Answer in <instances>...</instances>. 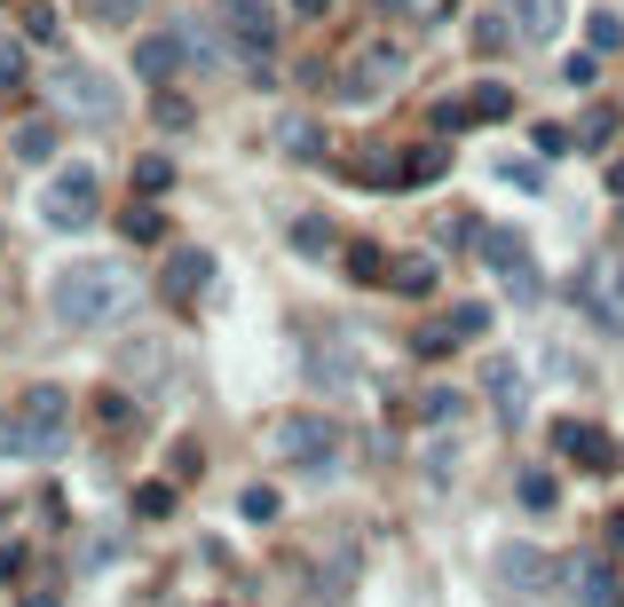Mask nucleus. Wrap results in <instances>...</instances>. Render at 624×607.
I'll return each instance as SVG.
<instances>
[{"label": "nucleus", "instance_id": "f257e3e1", "mask_svg": "<svg viewBox=\"0 0 624 607\" xmlns=\"http://www.w3.org/2000/svg\"><path fill=\"white\" fill-rule=\"evenodd\" d=\"M48 308L72 331H111L127 308H135V277H127V260H72V268H56Z\"/></svg>", "mask_w": 624, "mask_h": 607}, {"label": "nucleus", "instance_id": "f03ea898", "mask_svg": "<svg viewBox=\"0 0 624 607\" xmlns=\"http://www.w3.org/2000/svg\"><path fill=\"white\" fill-rule=\"evenodd\" d=\"M63 450H72V394H63V387H32L24 411L0 418V458L48 465V458H63Z\"/></svg>", "mask_w": 624, "mask_h": 607}, {"label": "nucleus", "instance_id": "7ed1b4c3", "mask_svg": "<svg viewBox=\"0 0 624 607\" xmlns=\"http://www.w3.org/2000/svg\"><path fill=\"white\" fill-rule=\"evenodd\" d=\"M48 104L63 111V119H80V126H111L119 119V87L95 72V63H48Z\"/></svg>", "mask_w": 624, "mask_h": 607}, {"label": "nucleus", "instance_id": "20e7f679", "mask_svg": "<svg viewBox=\"0 0 624 607\" xmlns=\"http://www.w3.org/2000/svg\"><path fill=\"white\" fill-rule=\"evenodd\" d=\"M269 458H285V465H333L340 458V426L324 411H285V418H269Z\"/></svg>", "mask_w": 624, "mask_h": 607}, {"label": "nucleus", "instance_id": "39448f33", "mask_svg": "<svg viewBox=\"0 0 624 607\" xmlns=\"http://www.w3.org/2000/svg\"><path fill=\"white\" fill-rule=\"evenodd\" d=\"M577 308L601 316L616 340H624V253H593V260L577 268Z\"/></svg>", "mask_w": 624, "mask_h": 607}, {"label": "nucleus", "instance_id": "423d86ee", "mask_svg": "<svg viewBox=\"0 0 624 607\" xmlns=\"http://www.w3.org/2000/svg\"><path fill=\"white\" fill-rule=\"evenodd\" d=\"M482 260H490V277H499V284L521 300V308L545 292V284H538V260H530V245H521L514 229H482Z\"/></svg>", "mask_w": 624, "mask_h": 607}, {"label": "nucleus", "instance_id": "0eeeda50", "mask_svg": "<svg viewBox=\"0 0 624 607\" xmlns=\"http://www.w3.org/2000/svg\"><path fill=\"white\" fill-rule=\"evenodd\" d=\"M404 72H411V63H404V48H380V40H372V48H356V56H348V72H340L333 87L348 95V104H372V95H387Z\"/></svg>", "mask_w": 624, "mask_h": 607}, {"label": "nucleus", "instance_id": "6e6552de", "mask_svg": "<svg viewBox=\"0 0 624 607\" xmlns=\"http://www.w3.org/2000/svg\"><path fill=\"white\" fill-rule=\"evenodd\" d=\"M40 214H48V229H87L95 221V166H63L40 197Z\"/></svg>", "mask_w": 624, "mask_h": 607}, {"label": "nucleus", "instance_id": "1a4fd4ad", "mask_svg": "<svg viewBox=\"0 0 624 607\" xmlns=\"http://www.w3.org/2000/svg\"><path fill=\"white\" fill-rule=\"evenodd\" d=\"M221 24H229V40H238L245 63H261L269 40H277V9L269 0H221Z\"/></svg>", "mask_w": 624, "mask_h": 607}, {"label": "nucleus", "instance_id": "9d476101", "mask_svg": "<svg viewBox=\"0 0 624 607\" xmlns=\"http://www.w3.org/2000/svg\"><path fill=\"white\" fill-rule=\"evenodd\" d=\"M214 284V253L206 245H182L167 253V277H158V292H167V308H199V292Z\"/></svg>", "mask_w": 624, "mask_h": 607}, {"label": "nucleus", "instance_id": "9b49d317", "mask_svg": "<svg viewBox=\"0 0 624 607\" xmlns=\"http://www.w3.org/2000/svg\"><path fill=\"white\" fill-rule=\"evenodd\" d=\"M562 584L585 599V607H624V584H616V568H609V553H577L569 568H562Z\"/></svg>", "mask_w": 624, "mask_h": 607}, {"label": "nucleus", "instance_id": "f8f14e48", "mask_svg": "<svg viewBox=\"0 0 624 607\" xmlns=\"http://www.w3.org/2000/svg\"><path fill=\"white\" fill-rule=\"evenodd\" d=\"M553 450H562L569 465H585V474H609V465H616V442H609L601 426H585V418H562V426H553Z\"/></svg>", "mask_w": 624, "mask_h": 607}, {"label": "nucleus", "instance_id": "ddd939ff", "mask_svg": "<svg viewBox=\"0 0 624 607\" xmlns=\"http://www.w3.org/2000/svg\"><path fill=\"white\" fill-rule=\"evenodd\" d=\"M482 394H490V411H499V426H521V411H530V379H521L514 363H482Z\"/></svg>", "mask_w": 624, "mask_h": 607}, {"label": "nucleus", "instance_id": "4468645a", "mask_svg": "<svg viewBox=\"0 0 624 607\" xmlns=\"http://www.w3.org/2000/svg\"><path fill=\"white\" fill-rule=\"evenodd\" d=\"M182 63H190L182 32H143V40H135V72H143L151 87H167V80L182 72Z\"/></svg>", "mask_w": 624, "mask_h": 607}, {"label": "nucleus", "instance_id": "2eb2a0df", "mask_svg": "<svg viewBox=\"0 0 624 607\" xmlns=\"http://www.w3.org/2000/svg\"><path fill=\"white\" fill-rule=\"evenodd\" d=\"M499 576H506L514 592H545V584H562V568H553L538 545H506V553H499Z\"/></svg>", "mask_w": 624, "mask_h": 607}, {"label": "nucleus", "instance_id": "dca6fc26", "mask_svg": "<svg viewBox=\"0 0 624 607\" xmlns=\"http://www.w3.org/2000/svg\"><path fill=\"white\" fill-rule=\"evenodd\" d=\"M506 9H514V32H521V40H553L562 16H569V0H506Z\"/></svg>", "mask_w": 624, "mask_h": 607}, {"label": "nucleus", "instance_id": "f3484780", "mask_svg": "<svg viewBox=\"0 0 624 607\" xmlns=\"http://www.w3.org/2000/svg\"><path fill=\"white\" fill-rule=\"evenodd\" d=\"M443 166H451V158H443V143H419V150H404V158H396V190H427V182L443 174Z\"/></svg>", "mask_w": 624, "mask_h": 607}, {"label": "nucleus", "instance_id": "a211bd4d", "mask_svg": "<svg viewBox=\"0 0 624 607\" xmlns=\"http://www.w3.org/2000/svg\"><path fill=\"white\" fill-rule=\"evenodd\" d=\"M127 387H167V348H158V340H135V348H127Z\"/></svg>", "mask_w": 624, "mask_h": 607}, {"label": "nucleus", "instance_id": "6ab92c4d", "mask_svg": "<svg viewBox=\"0 0 624 607\" xmlns=\"http://www.w3.org/2000/svg\"><path fill=\"white\" fill-rule=\"evenodd\" d=\"M9 150H16L24 166H40V158H56V126H48V119H16V134H9Z\"/></svg>", "mask_w": 624, "mask_h": 607}, {"label": "nucleus", "instance_id": "aec40b11", "mask_svg": "<svg viewBox=\"0 0 624 607\" xmlns=\"http://www.w3.org/2000/svg\"><path fill=\"white\" fill-rule=\"evenodd\" d=\"M467 119H514V87H506V80L467 87Z\"/></svg>", "mask_w": 624, "mask_h": 607}, {"label": "nucleus", "instance_id": "412c9836", "mask_svg": "<svg viewBox=\"0 0 624 607\" xmlns=\"http://www.w3.org/2000/svg\"><path fill=\"white\" fill-rule=\"evenodd\" d=\"M119 229H127L135 245H158V238H167V214H158L151 197H143V206H127V214H119Z\"/></svg>", "mask_w": 624, "mask_h": 607}, {"label": "nucleus", "instance_id": "4be33fe9", "mask_svg": "<svg viewBox=\"0 0 624 607\" xmlns=\"http://www.w3.org/2000/svg\"><path fill=\"white\" fill-rule=\"evenodd\" d=\"M387 284H396V292H435V260H427V253H411V260H396V268H387Z\"/></svg>", "mask_w": 624, "mask_h": 607}, {"label": "nucleus", "instance_id": "5701e85b", "mask_svg": "<svg viewBox=\"0 0 624 607\" xmlns=\"http://www.w3.org/2000/svg\"><path fill=\"white\" fill-rule=\"evenodd\" d=\"M292 245H301L309 260H324V253H333L340 238H333V221H316V214H309V221H292Z\"/></svg>", "mask_w": 624, "mask_h": 607}, {"label": "nucleus", "instance_id": "b1692460", "mask_svg": "<svg viewBox=\"0 0 624 607\" xmlns=\"http://www.w3.org/2000/svg\"><path fill=\"white\" fill-rule=\"evenodd\" d=\"M387 268H396V260H387L380 245H348V277H356V284H380Z\"/></svg>", "mask_w": 624, "mask_h": 607}, {"label": "nucleus", "instance_id": "393cba45", "mask_svg": "<svg viewBox=\"0 0 624 607\" xmlns=\"http://www.w3.org/2000/svg\"><path fill=\"white\" fill-rule=\"evenodd\" d=\"M135 190H143V197H167V190H175V166L158 158V150H151V158H135Z\"/></svg>", "mask_w": 624, "mask_h": 607}, {"label": "nucleus", "instance_id": "a878e982", "mask_svg": "<svg viewBox=\"0 0 624 607\" xmlns=\"http://www.w3.org/2000/svg\"><path fill=\"white\" fill-rule=\"evenodd\" d=\"M411 348H419V355H451V348H458V324H451V316L419 324V331H411Z\"/></svg>", "mask_w": 624, "mask_h": 607}, {"label": "nucleus", "instance_id": "bb28decb", "mask_svg": "<svg viewBox=\"0 0 624 607\" xmlns=\"http://www.w3.org/2000/svg\"><path fill=\"white\" fill-rule=\"evenodd\" d=\"M182 48H190V63H214V56H221V32L190 16V24H182Z\"/></svg>", "mask_w": 624, "mask_h": 607}, {"label": "nucleus", "instance_id": "cd10ccee", "mask_svg": "<svg viewBox=\"0 0 624 607\" xmlns=\"http://www.w3.org/2000/svg\"><path fill=\"white\" fill-rule=\"evenodd\" d=\"M521 505H530V513H553V505H562V482L553 474H521Z\"/></svg>", "mask_w": 624, "mask_h": 607}, {"label": "nucleus", "instance_id": "c85d7f7f", "mask_svg": "<svg viewBox=\"0 0 624 607\" xmlns=\"http://www.w3.org/2000/svg\"><path fill=\"white\" fill-rule=\"evenodd\" d=\"M609 134H616V111H585L577 119V150H609Z\"/></svg>", "mask_w": 624, "mask_h": 607}, {"label": "nucleus", "instance_id": "c756f323", "mask_svg": "<svg viewBox=\"0 0 624 607\" xmlns=\"http://www.w3.org/2000/svg\"><path fill=\"white\" fill-rule=\"evenodd\" d=\"M419 418H427V426H451V418H458V394H451V387H427V394H419Z\"/></svg>", "mask_w": 624, "mask_h": 607}, {"label": "nucleus", "instance_id": "7c9ffc66", "mask_svg": "<svg viewBox=\"0 0 624 607\" xmlns=\"http://www.w3.org/2000/svg\"><path fill=\"white\" fill-rule=\"evenodd\" d=\"M135 513H143V521H167V513H175V482H143Z\"/></svg>", "mask_w": 624, "mask_h": 607}, {"label": "nucleus", "instance_id": "2f4dec72", "mask_svg": "<svg viewBox=\"0 0 624 607\" xmlns=\"http://www.w3.org/2000/svg\"><path fill=\"white\" fill-rule=\"evenodd\" d=\"M151 119L167 126V134H182V126H190V104H182L175 87H158V104H151Z\"/></svg>", "mask_w": 624, "mask_h": 607}, {"label": "nucleus", "instance_id": "473e14b6", "mask_svg": "<svg viewBox=\"0 0 624 607\" xmlns=\"http://www.w3.org/2000/svg\"><path fill=\"white\" fill-rule=\"evenodd\" d=\"M451 324H458V340H482V331H490V308H482V300H458Z\"/></svg>", "mask_w": 624, "mask_h": 607}, {"label": "nucleus", "instance_id": "72a5a7b5", "mask_svg": "<svg viewBox=\"0 0 624 607\" xmlns=\"http://www.w3.org/2000/svg\"><path fill=\"white\" fill-rule=\"evenodd\" d=\"M285 150H292V158H316V150H324V134H316L309 119H285Z\"/></svg>", "mask_w": 624, "mask_h": 607}, {"label": "nucleus", "instance_id": "f704fd0d", "mask_svg": "<svg viewBox=\"0 0 624 607\" xmlns=\"http://www.w3.org/2000/svg\"><path fill=\"white\" fill-rule=\"evenodd\" d=\"M499 182H514V190H545V166H538V158H506Z\"/></svg>", "mask_w": 624, "mask_h": 607}, {"label": "nucleus", "instance_id": "c9c22d12", "mask_svg": "<svg viewBox=\"0 0 624 607\" xmlns=\"http://www.w3.org/2000/svg\"><path fill=\"white\" fill-rule=\"evenodd\" d=\"M238 513H245V521H277V489H261V482H253V489L238 497Z\"/></svg>", "mask_w": 624, "mask_h": 607}, {"label": "nucleus", "instance_id": "e433bc0d", "mask_svg": "<svg viewBox=\"0 0 624 607\" xmlns=\"http://www.w3.org/2000/svg\"><path fill=\"white\" fill-rule=\"evenodd\" d=\"M585 32H593V48H624V24H616L609 9H593V16H585Z\"/></svg>", "mask_w": 624, "mask_h": 607}, {"label": "nucleus", "instance_id": "4c0bfd02", "mask_svg": "<svg viewBox=\"0 0 624 607\" xmlns=\"http://www.w3.org/2000/svg\"><path fill=\"white\" fill-rule=\"evenodd\" d=\"M24 32H32V40H56V9H48V0H24Z\"/></svg>", "mask_w": 624, "mask_h": 607}, {"label": "nucleus", "instance_id": "58836bf2", "mask_svg": "<svg viewBox=\"0 0 624 607\" xmlns=\"http://www.w3.org/2000/svg\"><path fill=\"white\" fill-rule=\"evenodd\" d=\"M87 9H95V24H135L143 0H87Z\"/></svg>", "mask_w": 624, "mask_h": 607}, {"label": "nucleus", "instance_id": "ea45409f", "mask_svg": "<svg viewBox=\"0 0 624 607\" xmlns=\"http://www.w3.org/2000/svg\"><path fill=\"white\" fill-rule=\"evenodd\" d=\"M95 418H104V426H127V418H135V402H127V394H95Z\"/></svg>", "mask_w": 624, "mask_h": 607}, {"label": "nucleus", "instance_id": "a19ab883", "mask_svg": "<svg viewBox=\"0 0 624 607\" xmlns=\"http://www.w3.org/2000/svg\"><path fill=\"white\" fill-rule=\"evenodd\" d=\"M562 80H569V87H593V80H601V56H569Z\"/></svg>", "mask_w": 624, "mask_h": 607}, {"label": "nucleus", "instance_id": "79ce46f5", "mask_svg": "<svg viewBox=\"0 0 624 607\" xmlns=\"http://www.w3.org/2000/svg\"><path fill=\"white\" fill-rule=\"evenodd\" d=\"M435 126H443V134H458V126H467V95H451V104H435Z\"/></svg>", "mask_w": 624, "mask_h": 607}, {"label": "nucleus", "instance_id": "37998d69", "mask_svg": "<svg viewBox=\"0 0 624 607\" xmlns=\"http://www.w3.org/2000/svg\"><path fill=\"white\" fill-rule=\"evenodd\" d=\"M569 143H577V134H569V126H538V150H545V158H562Z\"/></svg>", "mask_w": 624, "mask_h": 607}, {"label": "nucleus", "instance_id": "c03bdc74", "mask_svg": "<svg viewBox=\"0 0 624 607\" xmlns=\"http://www.w3.org/2000/svg\"><path fill=\"white\" fill-rule=\"evenodd\" d=\"M0 87H24V48H0Z\"/></svg>", "mask_w": 624, "mask_h": 607}, {"label": "nucleus", "instance_id": "a18cd8bd", "mask_svg": "<svg viewBox=\"0 0 624 607\" xmlns=\"http://www.w3.org/2000/svg\"><path fill=\"white\" fill-rule=\"evenodd\" d=\"M9 576H24V553H16V545H0V584H9Z\"/></svg>", "mask_w": 624, "mask_h": 607}, {"label": "nucleus", "instance_id": "49530a36", "mask_svg": "<svg viewBox=\"0 0 624 607\" xmlns=\"http://www.w3.org/2000/svg\"><path fill=\"white\" fill-rule=\"evenodd\" d=\"M609 553H624V505L609 513Z\"/></svg>", "mask_w": 624, "mask_h": 607}, {"label": "nucleus", "instance_id": "de8ad7c7", "mask_svg": "<svg viewBox=\"0 0 624 607\" xmlns=\"http://www.w3.org/2000/svg\"><path fill=\"white\" fill-rule=\"evenodd\" d=\"M285 9H292V16H324L333 0H285Z\"/></svg>", "mask_w": 624, "mask_h": 607}, {"label": "nucleus", "instance_id": "09e8293b", "mask_svg": "<svg viewBox=\"0 0 624 607\" xmlns=\"http://www.w3.org/2000/svg\"><path fill=\"white\" fill-rule=\"evenodd\" d=\"M404 9H411V16H435V9H443V0H404Z\"/></svg>", "mask_w": 624, "mask_h": 607}, {"label": "nucleus", "instance_id": "8fccbe9b", "mask_svg": "<svg viewBox=\"0 0 624 607\" xmlns=\"http://www.w3.org/2000/svg\"><path fill=\"white\" fill-rule=\"evenodd\" d=\"M609 190H616V197H624V158H616V166H609Z\"/></svg>", "mask_w": 624, "mask_h": 607}]
</instances>
